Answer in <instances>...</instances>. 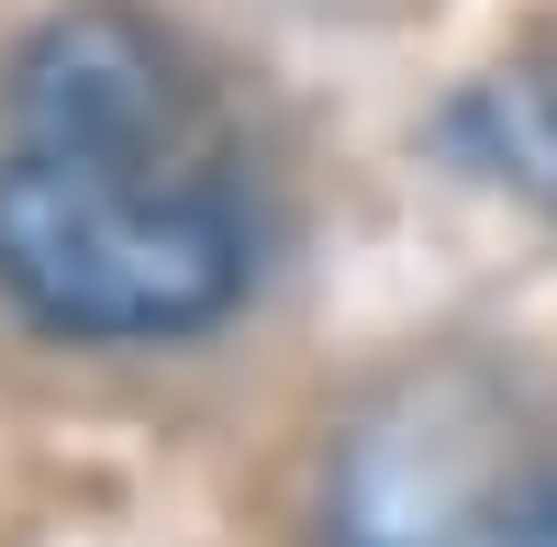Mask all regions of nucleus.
I'll list each match as a JSON object with an SVG mask.
<instances>
[{
    "label": "nucleus",
    "mask_w": 557,
    "mask_h": 547,
    "mask_svg": "<svg viewBox=\"0 0 557 547\" xmlns=\"http://www.w3.org/2000/svg\"><path fill=\"white\" fill-rule=\"evenodd\" d=\"M257 280L235 123L178 45L123 12L34 23L0 68V291L67 347L201 336Z\"/></svg>",
    "instance_id": "obj_1"
},
{
    "label": "nucleus",
    "mask_w": 557,
    "mask_h": 547,
    "mask_svg": "<svg viewBox=\"0 0 557 547\" xmlns=\"http://www.w3.org/2000/svg\"><path fill=\"white\" fill-rule=\"evenodd\" d=\"M323 547H557V447H524L469 369L401 380L335 459Z\"/></svg>",
    "instance_id": "obj_2"
},
{
    "label": "nucleus",
    "mask_w": 557,
    "mask_h": 547,
    "mask_svg": "<svg viewBox=\"0 0 557 547\" xmlns=\"http://www.w3.org/2000/svg\"><path fill=\"white\" fill-rule=\"evenodd\" d=\"M457 146H469L502 191L557 202V78H491L457 101Z\"/></svg>",
    "instance_id": "obj_3"
}]
</instances>
